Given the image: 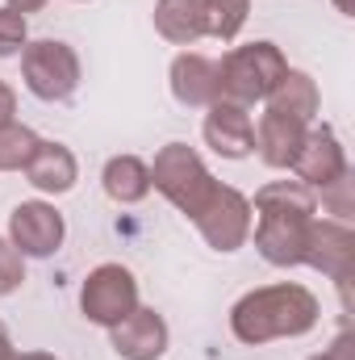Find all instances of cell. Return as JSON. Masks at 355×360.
Listing matches in <instances>:
<instances>
[{"label": "cell", "instance_id": "1", "mask_svg": "<svg viewBox=\"0 0 355 360\" xmlns=\"http://www.w3.org/2000/svg\"><path fill=\"white\" fill-rule=\"evenodd\" d=\"M322 302L309 285L297 281H276L243 293L230 306V335L247 348H260L272 340H301L318 327Z\"/></svg>", "mask_w": 355, "mask_h": 360}, {"label": "cell", "instance_id": "2", "mask_svg": "<svg viewBox=\"0 0 355 360\" xmlns=\"http://www.w3.org/2000/svg\"><path fill=\"white\" fill-rule=\"evenodd\" d=\"M255 222V252L264 256L272 269H297L305 260V239L309 222L318 218V197L301 180H272L255 193L251 201Z\"/></svg>", "mask_w": 355, "mask_h": 360}, {"label": "cell", "instance_id": "3", "mask_svg": "<svg viewBox=\"0 0 355 360\" xmlns=\"http://www.w3.org/2000/svg\"><path fill=\"white\" fill-rule=\"evenodd\" d=\"M288 72V59L276 42H243V46H230L222 59H217V76H222V96L217 101H234L243 109H255L264 105L267 92L276 89V80Z\"/></svg>", "mask_w": 355, "mask_h": 360}, {"label": "cell", "instance_id": "4", "mask_svg": "<svg viewBox=\"0 0 355 360\" xmlns=\"http://www.w3.org/2000/svg\"><path fill=\"white\" fill-rule=\"evenodd\" d=\"M151 188L163 193L180 214L192 222L205 210V201L213 197L217 180L205 168V160H201L196 147H188V143H163L155 151V164H151Z\"/></svg>", "mask_w": 355, "mask_h": 360}, {"label": "cell", "instance_id": "5", "mask_svg": "<svg viewBox=\"0 0 355 360\" xmlns=\"http://www.w3.org/2000/svg\"><path fill=\"white\" fill-rule=\"evenodd\" d=\"M80 55L72 42L63 38H38V42H25L21 46V80L29 96L46 101V105H63L72 101L80 89Z\"/></svg>", "mask_w": 355, "mask_h": 360}, {"label": "cell", "instance_id": "6", "mask_svg": "<svg viewBox=\"0 0 355 360\" xmlns=\"http://www.w3.org/2000/svg\"><path fill=\"white\" fill-rule=\"evenodd\" d=\"M251 222H255L251 197L239 193L234 184H222V180H217L213 197L205 201V210L192 218V226L201 231V239H205L213 252H222V256L247 248V239H251Z\"/></svg>", "mask_w": 355, "mask_h": 360}, {"label": "cell", "instance_id": "7", "mask_svg": "<svg viewBox=\"0 0 355 360\" xmlns=\"http://www.w3.org/2000/svg\"><path fill=\"white\" fill-rule=\"evenodd\" d=\"M134 306H138V276L117 260L96 264L80 285V314L96 327H105V331L113 323H121Z\"/></svg>", "mask_w": 355, "mask_h": 360}, {"label": "cell", "instance_id": "8", "mask_svg": "<svg viewBox=\"0 0 355 360\" xmlns=\"http://www.w3.org/2000/svg\"><path fill=\"white\" fill-rule=\"evenodd\" d=\"M314 272L330 276L339 289H343V310H351V269H355V231L351 222H339V218H314L309 222V239H305V260Z\"/></svg>", "mask_w": 355, "mask_h": 360}, {"label": "cell", "instance_id": "9", "mask_svg": "<svg viewBox=\"0 0 355 360\" xmlns=\"http://www.w3.org/2000/svg\"><path fill=\"white\" fill-rule=\"evenodd\" d=\"M4 239L25 260H51L67 239V222L51 201H21L8 214V235Z\"/></svg>", "mask_w": 355, "mask_h": 360}, {"label": "cell", "instance_id": "10", "mask_svg": "<svg viewBox=\"0 0 355 360\" xmlns=\"http://www.w3.org/2000/svg\"><path fill=\"white\" fill-rule=\"evenodd\" d=\"M351 164H347V147H343V139L335 134V126H309L305 130V139H301V147H297V160H293V176L301 180L305 188H322V184H330L335 176H343Z\"/></svg>", "mask_w": 355, "mask_h": 360}, {"label": "cell", "instance_id": "11", "mask_svg": "<svg viewBox=\"0 0 355 360\" xmlns=\"http://www.w3.org/2000/svg\"><path fill=\"white\" fill-rule=\"evenodd\" d=\"M109 344L121 360H159L172 344V331L163 314H155L151 306H134L121 323L109 327Z\"/></svg>", "mask_w": 355, "mask_h": 360}, {"label": "cell", "instance_id": "12", "mask_svg": "<svg viewBox=\"0 0 355 360\" xmlns=\"http://www.w3.org/2000/svg\"><path fill=\"white\" fill-rule=\"evenodd\" d=\"M201 134H205V143L222 160H247V155H255V117H251V109H243L234 101H213L205 109Z\"/></svg>", "mask_w": 355, "mask_h": 360}, {"label": "cell", "instance_id": "13", "mask_svg": "<svg viewBox=\"0 0 355 360\" xmlns=\"http://www.w3.org/2000/svg\"><path fill=\"white\" fill-rule=\"evenodd\" d=\"M168 84L172 96L184 109H209L222 96V76H217V59L201 55V51H180L168 68Z\"/></svg>", "mask_w": 355, "mask_h": 360}, {"label": "cell", "instance_id": "14", "mask_svg": "<svg viewBox=\"0 0 355 360\" xmlns=\"http://www.w3.org/2000/svg\"><path fill=\"white\" fill-rule=\"evenodd\" d=\"M21 172H25V180H29L42 197H63V193H72L76 180H80V160H76V151H72L67 143L38 139V147H34V155H29V164H25Z\"/></svg>", "mask_w": 355, "mask_h": 360}, {"label": "cell", "instance_id": "15", "mask_svg": "<svg viewBox=\"0 0 355 360\" xmlns=\"http://www.w3.org/2000/svg\"><path fill=\"white\" fill-rule=\"evenodd\" d=\"M305 130H309L305 122L264 109V113H260V122H255V155L264 160L267 168H276V172H280V168H293V160H297V147H301Z\"/></svg>", "mask_w": 355, "mask_h": 360}, {"label": "cell", "instance_id": "16", "mask_svg": "<svg viewBox=\"0 0 355 360\" xmlns=\"http://www.w3.org/2000/svg\"><path fill=\"white\" fill-rule=\"evenodd\" d=\"M264 105L272 113H284V117H297V122L314 126V117H318V109H322V92H318V80H314L309 72L288 68V72L276 80V89L267 92Z\"/></svg>", "mask_w": 355, "mask_h": 360}, {"label": "cell", "instance_id": "17", "mask_svg": "<svg viewBox=\"0 0 355 360\" xmlns=\"http://www.w3.org/2000/svg\"><path fill=\"white\" fill-rule=\"evenodd\" d=\"M100 184H105V197L117 201V205H138L147 201L151 193V164L138 160V155H113L100 172Z\"/></svg>", "mask_w": 355, "mask_h": 360}, {"label": "cell", "instance_id": "18", "mask_svg": "<svg viewBox=\"0 0 355 360\" xmlns=\"http://www.w3.org/2000/svg\"><path fill=\"white\" fill-rule=\"evenodd\" d=\"M155 34L172 46H192L205 38V21H201V8L196 0H155Z\"/></svg>", "mask_w": 355, "mask_h": 360}, {"label": "cell", "instance_id": "19", "mask_svg": "<svg viewBox=\"0 0 355 360\" xmlns=\"http://www.w3.org/2000/svg\"><path fill=\"white\" fill-rule=\"evenodd\" d=\"M201 21H205V38L217 42H234L251 17V0H196Z\"/></svg>", "mask_w": 355, "mask_h": 360}, {"label": "cell", "instance_id": "20", "mask_svg": "<svg viewBox=\"0 0 355 360\" xmlns=\"http://www.w3.org/2000/svg\"><path fill=\"white\" fill-rule=\"evenodd\" d=\"M34 147H38V134H34L25 122L0 126V172H21V168L29 164Z\"/></svg>", "mask_w": 355, "mask_h": 360}, {"label": "cell", "instance_id": "21", "mask_svg": "<svg viewBox=\"0 0 355 360\" xmlns=\"http://www.w3.org/2000/svg\"><path fill=\"white\" fill-rule=\"evenodd\" d=\"M314 197L322 201V210H326L330 218H339V222H351V214H355V172L347 168L343 176H335L330 184H322Z\"/></svg>", "mask_w": 355, "mask_h": 360}, {"label": "cell", "instance_id": "22", "mask_svg": "<svg viewBox=\"0 0 355 360\" xmlns=\"http://www.w3.org/2000/svg\"><path fill=\"white\" fill-rule=\"evenodd\" d=\"M29 42V25L21 13H13L8 4H0V59L21 55V46Z\"/></svg>", "mask_w": 355, "mask_h": 360}, {"label": "cell", "instance_id": "23", "mask_svg": "<svg viewBox=\"0 0 355 360\" xmlns=\"http://www.w3.org/2000/svg\"><path fill=\"white\" fill-rule=\"evenodd\" d=\"M21 281H25V256L0 235V297H8V293H17L21 289Z\"/></svg>", "mask_w": 355, "mask_h": 360}, {"label": "cell", "instance_id": "24", "mask_svg": "<svg viewBox=\"0 0 355 360\" xmlns=\"http://www.w3.org/2000/svg\"><path fill=\"white\" fill-rule=\"evenodd\" d=\"M309 360H355V335L351 331L335 335V344H330L326 352H318V356H309Z\"/></svg>", "mask_w": 355, "mask_h": 360}, {"label": "cell", "instance_id": "25", "mask_svg": "<svg viewBox=\"0 0 355 360\" xmlns=\"http://www.w3.org/2000/svg\"><path fill=\"white\" fill-rule=\"evenodd\" d=\"M8 122H17V92L8 80H0V126H8Z\"/></svg>", "mask_w": 355, "mask_h": 360}, {"label": "cell", "instance_id": "26", "mask_svg": "<svg viewBox=\"0 0 355 360\" xmlns=\"http://www.w3.org/2000/svg\"><path fill=\"white\" fill-rule=\"evenodd\" d=\"M13 13H21V17H29V13H38V8H46V0H4Z\"/></svg>", "mask_w": 355, "mask_h": 360}, {"label": "cell", "instance_id": "27", "mask_svg": "<svg viewBox=\"0 0 355 360\" xmlns=\"http://www.w3.org/2000/svg\"><path fill=\"white\" fill-rule=\"evenodd\" d=\"M17 348H13V335H8V327H4V319H0V356H13Z\"/></svg>", "mask_w": 355, "mask_h": 360}, {"label": "cell", "instance_id": "28", "mask_svg": "<svg viewBox=\"0 0 355 360\" xmlns=\"http://www.w3.org/2000/svg\"><path fill=\"white\" fill-rule=\"evenodd\" d=\"M13 360H59V356H51V352H17Z\"/></svg>", "mask_w": 355, "mask_h": 360}, {"label": "cell", "instance_id": "29", "mask_svg": "<svg viewBox=\"0 0 355 360\" xmlns=\"http://www.w3.org/2000/svg\"><path fill=\"white\" fill-rule=\"evenodd\" d=\"M335 8H339L343 17H355V0H335Z\"/></svg>", "mask_w": 355, "mask_h": 360}, {"label": "cell", "instance_id": "30", "mask_svg": "<svg viewBox=\"0 0 355 360\" xmlns=\"http://www.w3.org/2000/svg\"><path fill=\"white\" fill-rule=\"evenodd\" d=\"M13 356H17V352H13ZM13 356H0V360H13Z\"/></svg>", "mask_w": 355, "mask_h": 360}, {"label": "cell", "instance_id": "31", "mask_svg": "<svg viewBox=\"0 0 355 360\" xmlns=\"http://www.w3.org/2000/svg\"><path fill=\"white\" fill-rule=\"evenodd\" d=\"M80 4H84V0H80Z\"/></svg>", "mask_w": 355, "mask_h": 360}]
</instances>
